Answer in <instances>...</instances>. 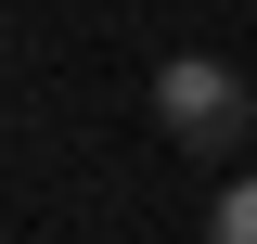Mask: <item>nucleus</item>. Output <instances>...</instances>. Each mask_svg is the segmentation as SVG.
<instances>
[{
  "instance_id": "1",
  "label": "nucleus",
  "mask_w": 257,
  "mask_h": 244,
  "mask_svg": "<svg viewBox=\"0 0 257 244\" xmlns=\"http://www.w3.org/2000/svg\"><path fill=\"white\" fill-rule=\"evenodd\" d=\"M155 116H167V142H244V77H231L219 52H180V64H155Z\"/></svg>"
},
{
  "instance_id": "2",
  "label": "nucleus",
  "mask_w": 257,
  "mask_h": 244,
  "mask_svg": "<svg viewBox=\"0 0 257 244\" xmlns=\"http://www.w3.org/2000/svg\"><path fill=\"white\" fill-rule=\"evenodd\" d=\"M206 244H257V180H231L219 206H206Z\"/></svg>"
}]
</instances>
